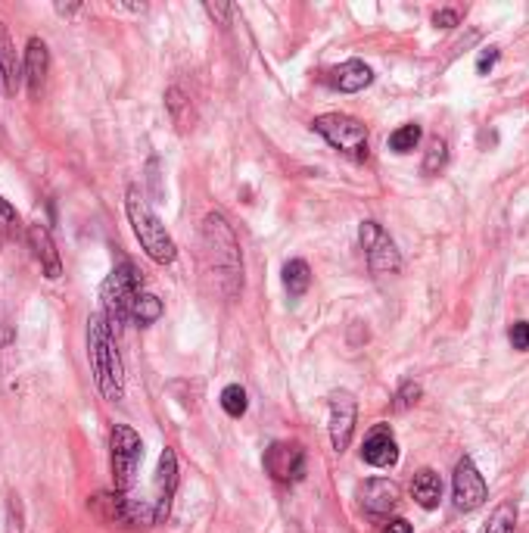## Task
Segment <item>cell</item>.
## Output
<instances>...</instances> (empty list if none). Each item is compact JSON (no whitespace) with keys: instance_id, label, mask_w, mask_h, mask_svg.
I'll return each mask as SVG.
<instances>
[{"instance_id":"6da1fadb","label":"cell","mask_w":529,"mask_h":533,"mask_svg":"<svg viewBox=\"0 0 529 533\" xmlns=\"http://www.w3.org/2000/svg\"><path fill=\"white\" fill-rule=\"evenodd\" d=\"M203 262L215 278L224 297H237L243 287V253L234 228L224 213H209L203 218Z\"/></svg>"},{"instance_id":"7a4b0ae2","label":"cell","mask_w":529,"mask_h":533,"mask_svg":"<svg viewBox=\"0 0 529 533\" xmlns=\"http://www.w3.org/2000/svg\"><path fill=\"white\" fill-rule=\"evenodd\" d=\"M88 359L103 400L119 402L125 396V365H122L115 334L109 327V321L103 318V312L88 318Z\"/></svg>"},{"instance_id":"3957f363","label":"cell","mask_w":529,"mask_h":533,"mask_svg":"<svg viewBox=\"0 0 529 533\" xmlns=\"http://www.w3.org/2000/svg\"><path fill=\"white\" fill-rule=\"evenodd\" d=\"M125 213L134 228V237H138L140 247H144V253L150 256L153 262H159V266H172V262L178 259V247L169 231H165V224L159 222V216L150 209V203L144 200L140 188H128Z\"/></svg>"},{"instance_id":"277c9868","label":"cell","mask_w":529,"mask_h":533,"mask_svg":"<svg viewBox=\"0 0 529 533\" xmlns=\"http://www.w3.org/2000/svg\"><path fill=\"white\" fill-rule=\"evenodd\" d=\"M138 293H144V272L131 266V262H119L113 268L106 281L100 287V300H103V318L109 321L113 331H119L128 318H131V306L138 300Z\"/></svg>"},{"instance_id":"5b68a950","label":"cell","mask_w":529,"mask_h":533,"mask_svg":"<svg viewBox=\"0 0 529 533\" xmlns=\"http://www.w3.org/2000/svg\"><path fill=\"white\" fill-rule=\"evenodd\" d=\"M90 512H94L103 524H113V528L156 524V512H153V505L125 499V493H97V496L90 499Z\"/></svg>"},{"instance_id":"8992f818","label":"cell","mask_w":529,"mask_h":533,"mask_svg":"<svg viewBox=\"0 0 529 533\" xmlns=\"http://www.w3.org/2000/svg\"><path fill=\"white\" fill-rule=\"evenodd\" d=\"M109 449H113V480H115V493L131 490L134 474L138 465L144 459V443L134 434V427L128 425H115L109 434Z\"/></svg>"},{"instance_id":"52a82bcc","label":"cell","mask_w":529,"mask_h":533,"mask_svg":"<svg viewBox=\"0 0 529 533\" xmlns=\"http://www.w3.org/2000/svg\"><path fill=\"white\" fill-rule=\"evenodd\" d=\"M315 131L337 150L349 153V157H367V128L358 119L343 113H327L315 119Z\"/></svg>"},{"instance_id":"ba28073f","label":"cell","mask_w":529,"mask_h":533,"mask_svg":"<svg viewBox=\"0 0 529 533\" xmlns=\"http://www.w3.org/2000/svg\"><path fill=\"white\" fill-rule=\"evenodd\" d=\"M358 241L365 247L367 266H371L374 275H396L402 268V256H399L396 243L377 222H361Z\"/></svg>"},{"instance_id":"9c48e42d","label":"cell","mask_w":529,"mask_h":533,"mask_svg":"<svg viewBox=\"0 0 529 533\" xmlns=\"http://www.w3.org/2000/svg\"><path fill=\"white\" fill-rule=\"evenodd\" d=\"M264 471L277 484H296L306 478V449L299 443H271L264 453Z\"/></svg>"},{"instance_id":"30bf717a","label":"cell","mask_w":529,"mask_h":533,"mask_svg":"<svg viewBox=\"0 0 529 533\" xmlns=\"http://www.w3.org/2000/svg\"><path fill=\"white\" fill-rule=\"evenodd\" d=\"M451 493H455V509L458 512H476L483 503H486V496H489L486 480H483V474L476 471V465H474L470 455H464V459L455 465Z\"/></svg>"},{"instance_id":"8fae6325","label":"cell","mask_w":529,"mask_h":533,"mask_svg":"<svg viewBox=\"0 0 529 533\" xmlns=\"http://www.w3.org/2000/svg\"><path fill=\"white\" fill-rule=\"evenodd\" d=\"M156 499H153V512H156V524H163L172 512V499L178 493V455L175 449H163L159 455V468H156Z\"/></svg>"},{"instance_id":"7c38bea8","label":"cell","mask_w":529,"mask_h":533,"mask_svg":"<svg viewBox=\"0 0 529 533\" xmlns=\"http://www.w3.org/2000/svg\"><path fill=\"white\" fill-rule=\"evenodd\" d=\"M355 412H358V406H355L352 393L340 390V393L331 396V443L337 453L349 449L352 434H355Z\"/></svg>"},{"instance_id":"4fadbf2b","label":"cell","mask_w":529,"mask_h":533,"mask_svg":"<svg viewBox=\"0 0 529 533\" xmlns=\"http://www.w3.org/2000/svg\"><path fill=\"white\" fill-rule=\"evenodd\" d=\"M358 503L367 515H390L399 505V486L396 480L386 478H371L358 486Z\"/></svg>"},{"instance_id":"5bb4252c","label":"cell","mask_w":529,"mask_h":533,"mask_svg":"<svg viewBox=\"0 0 529 533\" xmlns=\"http://www.w3.org/2000/svg\"><path fill=\"white\" fill-rule=\"evenodd\" d=\"M361 459L374 468H392L399 461V443L392 436V430L386 425H377L367 434L365 449H361Z\"/></svg>"},{"instance_id":"9a60e30c","label":"cell","mask_w":529,"mask_h":533,"mask_svg":"<svg viewBox=\"0 0 529 533\" xmlns=\"http://www.w3.org/2000/svg\"><path fill=\"white\" fill-rule=\"evenodd\" d=\"M29 247H31V253H35L41 272L47 275L50 281L60 278V275H63L60 250H56L54 237H50V231L44 228V224H31V228H29Z\"/></svg>"},{"instance_id":"2e32d148","label":"cell","mask_w":529,"mask_h":533,"mask_svg":"<svg viewBox=\"0 0 529 533\" xmlns=\"http://www.w3.org/2000/svg\"><path fill=\"white\" fill-rule=\"evenodd\" d=\"M25 85H29V94L31 97H38L44 88V81H47V72H50V50L47 44L41 41V38H29V47H25Z\"/></svg>"},{"instance_id":"e0dca14e","label":"cell","mask_w":529,"mask_h":533,"mask_svg":"<svg viewBox=\"0 0 529 533\" xmlns=\"http://www.w3.org/2000/svg\"><path fill=\"white\" fill-rule=\"evenodd\" d=\"M374 81V72L367 63L361 60H346L343 66H337L331 72V85L343 94H355V91H365L367 85Z\"/></svg>"},{"instance_id":"ac0fdd59","label":"cell","mask_w":529,"mask_h":533,"mask_svg":"<svg viewBox=\"0 0 529 533\" xmlns=\"http://www.w3.org/2000/svg\"><path fill=\"white\" fill-rule=\"evenodd\" d=\"M411 496L421 509H436L442 499V480L433 468H421L411 480Z\"/></svg>"},{"instance_id":"d6986e66","label":"cell","mask_w":529,"mask_h":533,"mask_svg":"<svg viewBox=\"0 0 529 533\" xmlns=\"http://www.w3.org/2000/svg\"><path fill=\"white\" fill-rule=\"evenodd\" d=\"M19 79H22V69H19L16 50H13L10 35H6L4 22H0V85H4L6 94H16Z\"/></svg>"},{"instance_id":"ffe728a7","label":"cell","mask_w":529,"mask_h":533,"mask_svg":"<svg viewBox=\"0 0 529 533\" xmlns=\"http://www.w3.org/2000/svg\"><path fill=\"white\" fill-rule=\"evenodd\" d=\"M283 287L293 300L306 297L308 287H312V268H308L306 259H290L283 266Z\"/></svg>"},{"instance_id":"44dd1931","label":"cell","mask_w":529,"mask_h":533,"mask_svg":"<svg viewBox=\"0 0 529 533\" xmlns=\"http://www.w3.org/2000/svg\"><path fill=\"white\" fill-rule=\"evenodd\" d=\"M131 318L140 321V325H153V321L163 318V300L153 297V293H138L131 306Z\"/></svg>"},{"instance_id":"7402d4cb","label":"cell","mask_w":529,"mask_h":533,"mask_svg":"<svg viewBox=\"0 0 529 533\" xmlns=\"http://www.w3.org/2000/svg\"><path fill=\"white\" fill-rule=\"evenodd\" d=\"M165 106H169L175 125L181 128V131H187L193 115H190V100L184 97V91H181V88H169V91H165Z\"/></svg>"},{"instance_id":"603a6c76","label":"cell","mask_w":529,"mask_h":533,"mask_svg":"<svg viewBox=\"0 0 529 533\" xmlns=\"http://www.w3.org/2000/svg\"><path fill=\"white\" fill-rule=\"evenodd\" d=\"M514 524H517V505H514V503H501L499 509L492 512L489 524L480 533H514Z\"/></svg>"},{"instance_id":"cb8c5ba5","label":"cell","mask_w":529,"mask_h":533,"mask_svg":"<svg viewBox=\"0 0 529 533\" xmlns=\"http://www.w3.org/2000/svg\"><path fill=\"white\" fill-rule=\"evenodd\" d=\"M247 390L240 387V384H228V387L222 390V409L231 415V419H243L247 415Z\"/></svg>"},{"instance_id":"d4e9b609","label":"cell","mask_w":529,"mask_h":533,"mask_svg":"<svg viewBox=\"0 0 529 533\" xmlns=\"http://www.w3.org/2000/svg\"><path fill=\"white\" fill-rule=\"evenodd\" d=\"M421 138H424V131H421V125H402V128H396V131L390 134V147L396 153H411L417 144H421Z\"/></svg>"},{"instance_id":"484cf974","label":"cell","mask_w":529,"mask_h":533,"mask_svg":"<svg viewBox=\"0 0 529 533\" xmlns=\"http://www.w3.org/2000/svg\"><path fill=\"white\" fill-rule=\"evenodd\" d=\"M449 163V144L442 138H433L427 147V157H424V175H440Z\"/></svg>"},{"instance_id":"4316f807","label":"cell","mask_w":529,"mask_h":533,"mask_svg":"<svg viewBox=\"0 0 529 533\" xmlns=\"http://www.w3.org/2000/svg\"><path fill=\"white\" fill-rule=\"evenodd\" d=\"M421 400V384L417 381H402V387H399V393H396V402H392V406L399 409V412H405V409L408 406H415V402Z\"/></svg>"},{"instance_id":"83f0119b","label":"cell","mask_w":529,"mask_h":533,"mask_svg":"<svg viewBox=\"0 0 529 533\" xmlns=\"http://www.w3.org/2000/svg\"><path fill=\"white\" fill-rule=\"evenodd\" d=\"M508 337H511V346L514 350H529V321H514V327L508 331Z\"/></svg>"},{"instance_id":"f1b7e54d","label":"cell","mask_w":529,"mask_h":533,"mask_svg":"<svg viewBox=\"0 0 529 533\" xmlns=\"http://www.w3.org/2000/svg\"><path fill=\"white\" fill-rule=\"evenodd\" d=\"M495 63H499V47H486L476 60V75H489Z\"/></svg>"},{"instance_id":"f546056e","label":"cell","mask_w":529,"mask_h":533,"mask_svg":"<svg viewBox=\"0 0 529 533\" xmlns=\"http://www.w3.org/2000/svg\"><path fill=\"white\" fill-rule=\"evenodd\" d=\"M433 22L440 25V29H455V25H458V13L455 10H440L433 16Z\"/></svg>"},{"instance_id":"4dcf8cb0","label":"cell","mask_w":529,"mask_h":533,"mask_svg":"<svg viewBox=\"0 0 529 533\" xmlns=\"http://www.w3.org/2000/svg\"><path fill=\"white\" fill-rule=\"evenodd\" d=\"M206 13H209L212 19H222V25H228L231 6H224V4H206Z\"/></svg>"},{"instance_id":"1f68e13d","label":"cell","mask_w":529,"mask_h":533,"mask_svg":"<svg viewBox=\"0 0 529 533\" xmlns=\"http://www.w3.org/2000/svg\"><path fill=\"white\" fill-rule=\"evenodd\" d=\"M10 340H13V327H10V321H6L4 309H0V346L10 343Z\"/></svg>"},{"instance_id":"d6a6232c","label":"cell","mask_w":529,"mask_h":533,"mask_svg":"<svg viewBox=\"0 0 529 533\" xmlns=\"http://www.w3.org/2000/svg\"><path fill=\"white\" fill-rule=\"evenodd\" d=\"M383 533H411V524H408V521H402V518H396V521L386 524Z\"/></svg>"},{"instance_id":"836d02e7","label":"cell","mask_w":529,"mask_h":533,"mask_svg":"<svg viewBox=\"0 0 529 533\" xmlns=\"http://www.w3.org/2000/svg\"><path fill=\"white\" fill-rule=\"evenodd\" d=\"M0 218H4V222H16V209H13L4 197H0Z\"/></svg>"},{"instance_id":"e575fe53","label":"cell","mask_w":529,"mask_h":533,"mask_svg":"<svg viewBox=\"0 0 529 533\" xmlns=\"http://www.w3.org/2000/svg\"><path fill=\"white\" fill-rule=\"evenodd\" d=\"M75 10H79L75 4H56V13H60V16H72Z\"/></svg>"}]
</instances>
